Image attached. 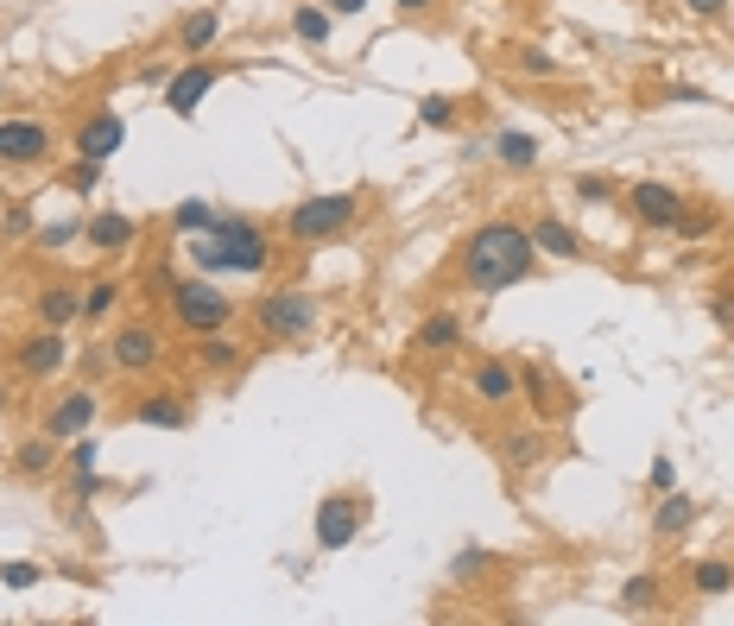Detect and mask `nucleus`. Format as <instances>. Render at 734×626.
<instances>
[{
	"instance_id": "obj_1",
	"label": "nucleus",
	"mask_w": 734,
	"mask_h": 626,
	"mask_svg": "<svg viewBox=\"0 0 734 626\" xmlns=\"http://www.w3.org/2000/svg\"><path fill=\"white\" fill-rule=\"evenodd\" d=\"M532 266H538L532 228L506 222V216L469 228V241H462V253H456V278H462L469 292H506V285L532 278Z\"/></svg>"
},
{
	"instance_id": "obj_2",
	"label": "nucleus",
	"mask_w": 734,
	"mask_h": 626,
	"mask_svg": "<svg viewBox=\"0 0 734 626\" xmlns=\"http://www.w3.org/2000/svg\"><path fill=\"white\" fill-rule=\"evenodd\" d=\"M184 253L197 260L202 278H260L273 273V241H266V228L241 216V209H216V222L209 234H190Z\"/></svg>"
},
{
	"instance_id": "obj_3",
	"label": "nucleus",
	"mask_w": 734,
	"mask_h": 626,
	"mask_svg": "<svg viewBox=\"0 0 734 626\" xmlns=\"http://www.w3.org/2000/svg\"><path fill=\"white\" fill-rule=\"evenodd\" d=\"M253 323L266 342H310L317 323H324V304L317 292H304V285H273L266 298L253 304Z\"/></svg>"
},
{
	"instance_id": "obj_4",
	"label": "nucleus",
	"mask_w": 734,
	"mask_h": 626,
	"mask_svg": "<svg viewBox=\"0 0 734 626\" xmlns=\"http://www.w3.org/2000/svg\"><path fill=\"white\" fill-rule=\"evenodd\" d=\"M361 216V190H329V197H304L292 202V216H285V234L298 241V248H324V241H342Z\"/></svg>"
},
{
	"instance_id": "obj_5",
	"label": "nucleus",
	"mask_w": 734,
	"mask_h": 626,
	"mask_svg": "<svg viewBox=\"0 0 734 626\" xmlns=\"http://www.w3.org/2000/svg\"><path fill=\"white\" fill-rule=\"evenodd\" d=\"M172 323L184 336H209V329L234 323V298H228L216 278H177L172 285Z\"/></svg>"
},
{
	"instance_id": "obj_6",
	"label": "nucleus",
	"mask_w": 734,
	"mask_h": 626,
	"mask_svg": "<svg viewBox=\"0 0 734 626\" xmlns=\"http://www.w3.org/2000/svg\"><path fill=\"white\" fill-rule=\"evenodd\" d=\"M361 531H368V487H336V494H324L317 513H310L317 551H349Z\"/></svg>"
},
{
	"instance_id": "obj_7",
	"label": "nucleus",
	"mask_w": 734,
	"mask_h": 626,
	"mask_svg": "<svg viewBox=\"0 0 734 626\" xmlns=\"http://www.w3.org/2000/svg\"><path fill=\"white\" fill-rule=\"evenodd\" d=\"M627 209L639 228H653V234H671L678 228V216L690 209L683 202L678 184H658V177H639V184H627Z\"/></svg>"
},
{
	"instance_id": "obj_8",
	"label": "nucleus",
	"mask_w": 734,
	"mask_h": 626,
	"mask_svg": "<svg viewBox=\"0 0 734 626\" xmlns=\"http://www.w3.org/2000/svg\"><path fill=\"white\" fill-rule=\"evenodd\" d=\"M216 83H222V70H216V64H202V57H190L184 70L165 76V108H172L177 121H197V108L216 96Z\"/></svg>"
},
{
	"instance_id": "obj_9",
	"label": "nucleus",
	"mask_w": 734,
	"mask_h": 626,
	"mask_svg": "<svg viewBox=\"0 0 734 626\" xmlns=\"http://www.w3.org/2000/svg\"><path fill=\"white\" fill-rule=\"evenodd\" d=\"M108 361H114V374H152V367L165 361V342H158L152 323H127V329H114Z\"/></svg>"
},
{
	"instance_id": "obj_10",
	"label": "nucleus",
	"mask_w": 734,
	"mask_h": 626,
	"mask_svg": "<svg viewBox=\"0 0 734 626\" xmlns=\"http://www.w3.org/2000/svg\"><path fill=\"white\" fill-rule=\"evenodd\" d=\"M51 152H57V140L45 121H32V114L0 121V165H45Z\"/></svg>"
},
{
	"instance_id": "obj_11",
	"label": "nucleus",
	"mask_w": 734,
	"mask_h": 626,
	"mask_svg": "<svg viewBox=\"0 0 734 626\" xmlns=\"http://www.w3.org/2000/svg\"><path fill=\"white\" fill-rule=\"evenodd\" d=\"M101 418V399H96V386H70L64 399H51L45 405V430L57 437V443H70V437H83V430Z\"/></svg>"
},
{
	"instance_id": "obj_12",
	"label": "nucleus",
	"mask_w": 734,
	"mask_h": 626,
	"mask_svg": "<svg viewBox=\"0 0 734 626\" xmlns=\"http://www.w3.org/2000/svg\"><path fill=\"white\" fill-rule=\"evenodd\" d=\"M133 425L184 430V425H190V393H184V386H146V393L133 399Z\"/></svg>"
},
{
	"instance_id": "obj_13",
	"label": "nucleus",
	"mask_w": 734,
	"mask_h": 626,
	"mask_svg": "<svg viewBox=\"0 0 734 626\" xmlns=\"http://www.w3.org/2000/svg\"><path fill=\"white\" fill-rule=\"evenodd\" d=\"M121 146H127V121L114 114V108H96L89 121L76 127V140H70L76 158H96V165H108V158H114Z\"/></svg>"
},
{
	"instance_id": "obj_14",
	"label": "nucleus",
	"mask_w": 734,
	"mask_h": 626,
	"mask_svg": "<svg viewBox=\"0 0 734 626\" xmlns=\"http://www.w3.org/2000/svg\"><path fill=\"white\" fill-rule=\"evenodd\" d=\"M13 361H20L32 380H51V374L70 367V342H64V329H39V336L13 342Z\"/></svg>"
},
{
	"instance_id": "obj_15",
	"label": "nucleus",
	"mask_w": 734,
	"mask_h": 626,
	"mask_svg": "<svg viewBox=\"0 0 734 626\" xmlns=\"http://www.w3.org/2000/svg\"><path fill=\"white\" fill-rule=\"evenodd\" d=\"M469 393H475L481 405H513V399H519V367H506V361H494V354H481L475 367H469Z\"/></svg>"
},
{
	"instance_id": "obj_16",
	"label": "nucleus",
	"mask_w": 734,
	"mask_h": 626,
	"mask_svg": "<svg viewBox=\"0 0 734 626\" xmlns=\"http://www.w3.org/2000/svg\"><path fill=\"white\" fill-rule=\"evenodd\" d=\"M83 241H89L96 253H127L133 241H140V222L121 216V209H96V216H83Z\"/></svg>"
},
{
	"instance_id": "obj_17",
	"label": "nucleus",
	"mask_w": 734,
	"mask_h": 626,
	"mask_svg": "<svg viewBox=\"0 0 734 626\" xmlns=\"http://www.w3.org/2000/svg\"><path fill=\"white\" fill-rule=\"evenodd\" d=\"M462 342H469V323H462L456 310H430L425 323L412 329V349L418 354H456Z\"/></svg>"
},
{
	"instance_id": "obj_18",
	"label": "nucleus",
	"mask_w": 734,
	"mask_h": 626,
	"mask_svg": "<svg viewBox=\"0 0 734 626\" xmlns=\"http://www.w3.org/2000/svg\"><path fill=\"white\" fill-rule=\"evenodd\" d=\"M241 342L228 336V329H209V336H190V361H197V374H234L241 367Z\"/></svg>"
},
{
	"instance_id": "obj_19",
	"label": "nucleus",
	"mask_w": 734,
	"mask_h": 626,
	"mask_svg": "<svg viewBox=\"0 0 734 626\" xmlns=\"http://www.w3.org/2000/svg\"><path fill=\"white\" fill-rule=\"evenodd\" d=\"M39 323L45 329H70V323H83V285H45L39 292Z\"/></svg>"
},
{
	"instance_id": "obj_20",
	"label": "nucleus",
	"mask_w": 734,
	"mask_h": 626,
	"mask_svg": "<svg viewBox=\"0 0 734 626\" xmlns=\"http://www.w3.org/2000/svg\"><path fill=\"white\" fill-rule=\"evenodd\" d=\"M532 228V248L538 253H551V260H577L582 253V234L563 216H538V222H526Z\"/></svg>"
},
{
	"instance_id": "obj_21",
	"label": "nucleus",
	"mask_w": 734,
	"mask_h": 626,
	"mask_svg": "<svg viewBox=\"0 0 734 626\" xmlns=\"http://www.w3.org/2000/svg\"><path fill=\"white\" fill-rule=\"evenodd\" d=\"M216 39H222V7H197V13H184V25H177V51H184V57H202Z\"/></svg>"
},
{
	"instance_id": "obj_22",
	"label": "nucleus",
	"mask_w": 734,
	"mask_h": 626,
	"mask_svg": "<svg viewBox=\"0 0 734 626\" xmlns=\"http://www.w3.org/2000/svg\"><path fill=\"white\" fill-rule=\"evenodd\" d=\"M697 526V501L690 494H658V506H653V538H683V531Z\"/></svg>"
},
{
	"instance_id": "obj_23",
	"label": "nucleus",
	"mask_w": 734,
	"mask_h": 626,
	"mask_svg": "<svg viewBox=\"0 0 734 626\" xmlns=\"http://www.w3.org/2000/svg\"><path fill=\"white\" fill-rule=\"evenodd\" d=\"M519 399H532L538 411H545V418H551V411H570V405H577V399H563V393H557L551 367H538V361H532V367H519Z\"/></svg>"
},
{
	"instance_id": "obj_24",
	"label": "nucleus",
	"mask_w": 734,
	"mask_h": 626,
	"mask_svg": "<svg viewBox=\"0 0 734 626\" xmlns=\"http://www.w3.org/2000/svg\"><path fill=\"white\" fill-rule=\"evenodd\" d=\"M494 158H501L506 172H532L538 165V140H532L526 127H501L494 133Z\"/></svg>"
},
{
	"instance_id": "obj_25",
	"label": "nucleus",
	"mask_w": 734,
	"mask_h": 626,
	"mask_svg": "<svg viewBox=\"0 0 734 626\" xmlns=\"http://www.w3.org/2000/svg\"><path fill=\"white\" fill-rule=\"evenodd\" d=\"M728 589H734L728 557H703V563L690 570V595H697V602H715V595H728Z\"/></svg>"
},
{
	"instance_id": "obj_26",
	"label": "nucleus",
	"mask_w": 734,
	"mask_h": 626,
	"mask_svg": "<svg viewBox=\"0 0 734 626\" xmlns=\"http://www.w3.org/2000/svg\"><path fill=\"white\" fill-rule=\"evenodd\" d=\"M292 32H298V45H329L336 13H329L324 0H304V7H292Z\"/></svg>"
},
{
	"instance_id": "obj_27",
	"label": "nucleus",
	"mask_w": 734,
	"mask_h": 626,
	"mask_svg": "<svg viewBox=\"0 0 734 626\" xmlns=\"http://www.w3.org/2000/svg\"><path fill=\"white\" fill-rule=\"evenodd\" d=\"M57 450H64V443H57L51 430H39V437H25L20 450H13V469H20V475H51V469H57Z\"/></svg>"
},
{
	"instance_id": "obj_28",
	"label": "nucleus",
	"mask_w": 734,
	"mask_h": 626,
	"mask_svg": "<svg viewBox=\"0 0 734 626\" xmlns=\"http://www.w3.org/2000/svg\"><path fill=\"white\" fill-rule=\"evenodd\" d=\"M545 430H506L501 437V455H506V469H538L545 462Z\"/></svg>"
},
{
	"instance_id": "obj_29",
	"label": "nucleus",
	"mask_w": 734,
	"mask_h": 626,
	"mask_svg": "<svg viewBox=\"0 0 734 626\" xmlns=\"http://www.w3.org/2000/svg\"><path fill=\"white\" fill-rule=\"evenodd\" d=\"M121 298H127L121 278H89V285H83V323H108Z\"/></svg>"
},
{
	"instance_id": "obj_30",
	"label": "nucleus",
	"mask_w": 734,
	"mask_h": 626,
	"mask_svg": "<svg viewBox=\"0 0 734 626\" xmlns=\"http://www.w3.org/2000/svg\"><path fill=\"white\" fill-rule=\"evenodd\" d=\"M658 595H665V582H658L653 570H639V576L621 582V602H614V607H621V614H653Z\"/></svg>"
},
{
	"instance_id": "obj_31",
	"label": "nucleus",
	"mask_w": 734,
	"mask_h": 626,
	"mask_svg": "<svg viewBox=\"0 0 734 626\" xmlns=\"http://www.w3.org/2000/svg\"><path fill=\"white\" fill-rule=\"evenodd\" d=\"M209 222H216V202L209 197H184L172 209V234L177 241H190V234H209Z\"/></svg>"
},
{
	"instance_id": "obj_32",
	"label": "nucleus",
	"mask_w": 734,
	"mask_h": 626,
	"mask_svg": "<svg viewBox=\"0 0 734 626\" xmlns=\"http://www.w3.org/2000/svg\"><path fill=\"white\" fill-rule=\"evenodd\" d=\"M70 241H83V216H64V222H51V228H32V248L39 253H64Z\"/></svg>"
},
{
	"instance_id": "obj_33",
	"label": "nucleus",
	"mask_w": 734,
	"mask_h": 626,
	"mask_svg": "<svg viewBox=\"0 0 734 626\" xmlns=\"http://www.w3.org/2000/svg\"><path fill=\"white\" fill-rule=\"evenodd\" d=\"M487 570H494V557L481 551V545H469V551L450 557V582H481Z\"/></svg>"
},
{
	"instance_id": "obj_34",
	"label": "nucleus",
	"mask_w": 734,
	"mask_h": 626,
	"mask_svg": "<svg viewBox=\"0 0 734 626\" xmlns=\"http://www.w3.org/2000/svg\"><path fill=\"white\" fill-rule=\"evenodd\" d=\"M456 114H462L456 96H425L418 101V127H437V133H443V127H456Z\"/></svg>"
},
{
	"instance_id": "obj_35",
	"label": "nucleus",
	"mask_w": 734,
	"mask_h": 626,
	"mask_svg": "<svg viewBox=\"0 0 734 626\" xmlns=\"http://www.w3.org/2000/svg\"><path fill=\"white\" fill-rule=\"evenodd\" d=\"M570 197H577V202H589V209H602V202H614V197H621V190H614V184H607V177L582 172L577 184H570Z\"/></svg>"
},
{
	"instance_id": "obj_36",
	"label": "nucleus",
	"mask_w": 734,
	"mask_h": 626,
	"mask_svg": "<svg viewBox=\"0 0 734 626\" xmlns=\"http://www.w3.org/2000/svg\"><path fill=\"white\" fill-rule=\"evenodd\" d=\"M513 70H526V76H557V57H551V51H538V45H519V51H513Z\"/></svg>"
},
{
	"instance_id": "obj_37",
	"label": "nucleus",
	"mask_w": 734,
	"mask_h": 626,
	"mask_svg": "<svg viewBox=\"0 0 734 626\" xmlns=\"http://www.w3.org/2000/svg\"><path fill=\"white\" fill-rule=\"evenodd\" d=\"M671 234H683V241H703V234H715V209H683Z\"/></svg>"
},
{
	"instance_id": "obj_38",
	"label": "nucleus",
	"mask_w": 734,
	"mask_h": 626,
	"mask_svg": "<svg viewBox=\"0 0 734 626\" xmlns=\"http://www.w3.org/2000/svg\"><path fill=\"white\" fill-rule=\"evenodd\" d=\"M709 317H715L722 336H734V285H715V292H709Z\"/></svg>"
},
{
	"instance_id": "obj_39",
	"label": "nucleus",
	"mask_w": 734,
	"mask_h": 626,
	"mask_svg": "<svg viewBox=\"0 0 734 626\" xmlns=\"http://www.w3.org/2000/svg\"><path fill=\"white\" fill-rule=\"evenodd\" d=\"M646 487H653V494H671V487H678V462H671V455H653V469H646Z\"/></svg>"
},
{
	"instance_id": "obj_40",
	"label": "nucleus",
	"mask_w": 734,
	"mask_h": 626,
	"mask_svg": "<svg viewBox=\"0 0 734 626\" xmlns=\"http://www.w3.org/2000/svg\"><path fill=\"white\" fill-rule=\"evenodd\" d=\"M39 576H45L39 563H0V582H7V589H39Z\"/></svg>"
},
{
	"instance_id": "obj_41",
	"label": "nucleus",
	"mask_w": 734,
	"mask_h": 626,
	"mask_svg": "<svg viewBox=\"0 0 734 626\" xmlns=\"http://www.w3.org/2000/svg\"><path fill=\"white\" fill-rule=\"evenodd\" d=\"M96 184H101V165H96V158H76V165H70V190H76V197H89Z\"/></svg>"
},
{
	"instance_id": "obj_42",
	"label": "nucleus",
	"mask_w": 734,
	"mask_h": 626,
	"mask_svg": "<svg viewBox=\"0 0 734 626\" xmlns=\"http://www.w3.org/2000/svg\"><path fill=\"white\" fill-rule=\"evenodd\" d=\"M7 234H32V202H13V209H7Z\"/></svg>"
},
{
	"instance_id": "obj_43",
	"label": "nucleus",
	"mask_w": 734,
	"mask_h": 626,
	"mask_svg": "<svg viewBox=\"0 0 734 626\" xmlns=\"http://www.w3.org/2000/svg\"><path fill=\"white\" fill-rule=\"evenodd\" d=\"M683 7H690L697 20H722V13H728V0H683Z\"/></svg>"
},
{
	"instance_id": "obj_44",
	"label": "nucleus",
	"mask_w": 734,
	"mask_h": 626,
	"mask_svg": "<svg viewBox=\"0 0 734 626\" xmlns=\"http://www.w3.org/2000/svg\"><path fill=\"white\" fill-rule=\"evenodd\" d=\"M665 96H671V101H715V96H709V89H697V83H671Z\"/></svg>"
},
{
	"instance_id": "obj_45",
	"label": "nucleus",
	"mask_w": 734,
	"mask_h": 626,
	"mask_svg": "<svg viewBox=\"0 0 734 626\" xmlns=\"http://www.w3.org/2000/svg\"><path fill=\"white\" fill-rule=\"evenodd\" d=\"M329 13H336V20H349V13H368V0H324Z\"/></svg>"
},
{
	"instance_id": "obj_46",
	"label": "nucleus",
	"mask_w": 734,
	"mask_h": 626,
	"mask_svg": "<svg viewBox=\"0 0 734 626\" xmlns=\"http://www.w3.org/2000/svg\"><path fill=\"white\" fill-rule=\"evenodd\" d=\"M393 7H399V13H430L437 0H393Z\"/></svg>"
},
{
	"instance_id": "obj_47",
	"label": "nucleus",
	"mask_w": 734,
	"mask_h": 626,
	"mask_svg": "<svg viewBox=\"0 0 734 626\" xmlns=\"http://www.w3.org/2000/svg\"><path fill=\"white\" fill-rule=\"evenodd\" d=\"M0 411H7V386H0Z\"/></svg>"
}]
</instances>
